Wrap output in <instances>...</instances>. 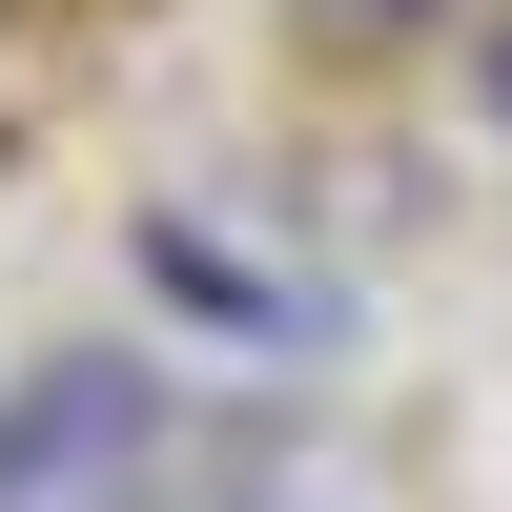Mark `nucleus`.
I'll return each mask as SVG.
<instances>
[{
	"label": "nucleus",
	"instance_id": "1",
	"mask_svg": "<svg viewBox=\"0 0 512 512\" xmlns=\"http://www.w3.org/2000/svg\"><path fill=\"white\" fill-rule=\"evenodd\" d=\"M144 431H164V369H123V349L21 369V390H0V512H82V492H123V472H144Z\"/></svg>",
	"mask_w": 512,
	"mask_h": 512
},
{
	"label": "nucleus",
	"instance_id": "2",
	"mask_svg": "<svg viewBox=\"0 0 512 512\" xmlns=\"http://www.w3.org/2000/svg\"><path fill=\"white\" fill-rule=\"evenodd\" d=\"M144 287H164V308H205V328H267V349H287V328H328V308H287L267 267H226L205 226H144Z\"/></svg>",
	"mask_w": 512,
	"mask_h": 512
},
{
	"label": "nucleus",
	"instance_id": "3",
	"mask_svg": "<svg viewBox=\"0 0 512 512\" xmlns=\"http://www.w3.org/2000/svg\"><path fill=\"white\" fill-rule=\"evenodd\" d=\"M492 123H512V41H492Z\"/></svg>",
	"mask_w": 512,
	"mask_h": 512
}]
</instances>
